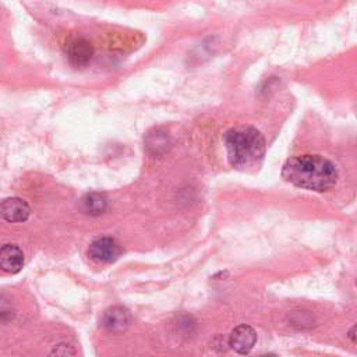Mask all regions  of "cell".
Returning a JSON list of instances; mask_svg holds the SVG:
<instances>
[{
    "mask_svg": "<svg viewBox=\"0 0 357 357\" xmlns=\"http://www.w3.org/2000/svg\"><path fill=\"white\" fill-rule=\"evenodd\" d=\"M282 177L296 187L324 192L336 184L337 170L321 155H300L284 162Z\"/></svg>",
    "mask_w": 357,
    "mask_h": 357,
    "instance_id": "cell-1",
    "label": "cell"
},
{
    "mask_svg": "<svg viewBox=\"0 0 357 357\" xmlns=\"http://www.w3.org/2000/svg\"><path fill=\"white\" fill-rule=\"evenodd\" d=\"M107 208V199L103 194L99 192H91L81 198L79 201V209L86 215H100Z\"/></svg>",
    "mask_w": 357,
    "mask_h": 357,
    "instance_id": "cell-9",
    "label": "cell"
},
{
    "mask_svg": "<svg viewBox=\"0 0 357 357\" xmlns=\"http://www.w3.org/2000/svg\"><path fill=\"white\" fill-rule=\"evenodd\" d=\"M225 148L230 165L245 169L261 162L265 153L264 135L254 127L230 128L223 135Z\"/></svg>",
    "mask_w": 357,
    "mask_h": 357,
    "instance_id": "cell-2",
    "label": "cell"
},
{
    "mask_svg": "<svg viewBox=\"0 0 357 357\" xmlns=\"http://www.w3.org/2000/svg\"><path fill=\"white\" fill-rule=\"evenodd\" d=\"M24 266V254L15 244H6L0 250V268L7 273H17Z\"/></svg>",
    "mask_w": 357,
    "mask_h": 357,
    "instance_id": "cell-8",
    "label": "cell"
},
{
    "mask_svg": "<svg viewBox=\"0 0 357 357\" xmlns=\"http://www.w3.org/2000/svg\"><path fill=\"white\" fill-rule=\"evenodd\" d=\"M257 342L255 331L245 324L236 326L229 336V346L238 354H247L252 350Z\"/></svg>",
    "mask_w": 357,
    "mask_h": 357,
    "instance_id": "cell-5",
    "label": "cell"
},
{
    "mask_svg": "<svg viewBox=\"0 0 357 357\" xmlns=\"http://www.w3.org/2000/svg\"><path fill=\"white\" fill-rule=\"evenodd\" d=\"M121 245L112 237H99L95 238L88 248V255L91 259L99 264H110L119 259L121 255Z\"/></svg>",
    "mask_w": 357,
    "mask_h": 357,
    "instance_id": "cell-3",
    "label": "cell"
},
{
    "mask_svg": "<svg viewBox=\"0 0 357 357\" xmlns=\"http://www.w3.org/2000/svg\"><path fill=\"white\" fill-rule=\"evenodd\" d=\"M68 61L75 67H85L93 56V46L85 38H74L66 46Z\"/></svg>",
    "mask_w": 357,
    "mask_h": 357,
    "instance_id": "cell-4",
    "label": "cell"
},
{
    "mask_svg": "<svg viewBox=\"0 0 357 357\" xmlns=\"http://www.w3.org/2000/svg\"><path fill=\"white\" fill-rule=\"evenodd\" d=\"M29 213H31L29 205L18 197L6 198L1 202V215L7 222H11V223L25 222L29 218Z\"/></svg>",
    "mask_w": 357,
    "mask_h": 357,
    "instance_id": "cell-7",
    "label": "cell"
},
{
    "mask_svg": "<svg viewBox=\"0 0 357 357\" xmlns=\"http://www.w3.org/2000/svg\"><path fill=\"white\" fill-rule=\"evenodd\" d=\"M102 324L109 332L120 333L124 332L131 325V314L127 308L114 305L106 310V312L103 314Z\"/></svg>",
    "mask_w": 357,
    "mask_h": 357,
    "instance_id": "cell-6",
    "label": "cell"
},
{
    "mask_svg": "<svg viewBox=\"0 0 357 357\" xmlns=\"http://www.w3.org/2000/svg\"><path fill=\"white\" fill-rule=\"evenodd\" d=\"M347 336H349V339H350L353 343L357 344V324H354V325L350 328Z\"/></svg>",
    "mask_w": 357,
    "mask_h": 357,
    "instance_id": "cell-11",
    "label": "cell"
},
{
    "mask_svg": "<svg viewBox=\"0 0 357 357\" xmlns=\"http://www.w3.org/2000/svg\"><path fill=\"white\" fill-rule=\"evenodd\" d=\"M49 357H75V350L67 343H59L50 351Z\"/></svg>",
    "mask_w": 357,
    "mask_h": 357,
    "instance_id": "cell-10",
    "label": "cell"
},
{
    "mask_svg": "<svg viewBox=\"0 0 357 357\" xmlns=\"http://www.w3.org/2000/svg\"><path fill=\"white\" fill-rule=\"evenodd\" d=\"M258 357H276L275 354H261V356H258Z\"/></svg>",
    "mask_w": 357,
    "mask_h": 357,
    "instance_id": "cell-12",
    "label": "cell"
}]
</instances>
